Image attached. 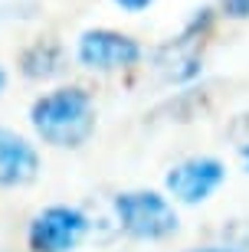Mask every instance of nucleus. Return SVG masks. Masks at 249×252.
Instances as JSON below:
<instances>
[{"label":"nucleus","mask_w":249,"mask_h":252,"mask_svg":"<svg viewBox=\"0 0 249 252\" xmlns=\"http://www.w3.org/2000/svg\"><path fill=\"white\" fill-rule=\"evenodd\" d=\"M30 125L53 148H82L95 131L92 95L79 85H63L39 95L30 108Z\"/></svg>","instance_id":"obj_1"},{"label":"nucleus","mask_w":249,"mask_h":252,"mask_svg":"<svg viewBox=\"0 0 249 252\" xmlns=\"http://www.w3.org/2000/svg\"><path fill=\"white\" fill-rule=\"evenodd\" d=\"M115 216L135 239H167L177 233V213L154 190H125L115 196Z\"/></svg>","instance_id":"obj_2"},{"label":"nucleus","mask_w":249,"mask_h":252,"mask_svg":"<svg viewBox=\"0 0 249 252\" xmlns=\"http://www.w3.org/2000/svg\"><path fill=\"white\" fill-rule=\"evenodd\" d=\"M89 233V220L75 206H46L27 229L30 252H72Z\"/></svg>","instance_id":"obj_3"},{"label":"nucleus","mask_w":249,"mask_h":252,"mask_svg":"<svg viewBox=\"0 0 249 252\" xmlns=\"http://www.w3.org/2000/svg\"><path fill=\"white\" fill-rule=\"evenodd\" d=\"M75 56L85 69L95 72H115V69H131L141 59V43L118 30H85L75 43Z\"/></svg>","instance_id":"obj_4"},{"label":"nucleus","mask_w":249,"mask_h":252,"mask_svg":"<svg viewBox=\"0 0 249 252\" xmlns=\"http://www.w3.org/2000/svg\"><path fill=\"white\" fill-rule=\"evenodd\" d=\"M226 180V167H223L216 158H190L184 164L167 170L164 177V187L171 196H177L180 203L194 206V203H203L210 200L220 184Z\"/></svg>","instance_id":"obj_5"},{"label":"nucleus","mask_w":249,"mask_h":252,"mask_svg":"<svg viewBox=\"0 0 249 252\" xmlns=\"http://www.w3.org/2000/svg\"><path fill=\"white\" fill-rule=\"evenodd\" d=\"M210 23V10H200V17L184 30V36L157 49V72L167 82H190L200 75V53H197V39Z\"/></svg>","instance_id":"obj_6"},{"label":"nucleus","mask_w":249,"mask_h":252,"mask_svg":"<svg viewBox=\"0 0 249 252\" xmlns=\"http://www.w3.org/2000/svg\"><path fill=\"white\" fill-rule=\"evenodd\" d=\"M39 177V154L23 134L0 128V187H27Z\"/></svg>","instance_id":"obj_7"},{"label":"nucleus","mask_w":249,"mask_h":252,"mask_svg":"<svg viewBox=\"0 0 249 252\" xmlns=\"http://www.w3.org/2000/svg\"><path fill=\"white\" fill-rule=\"evenodd\" d=\"M59 69H63V49L49 39H39L23 53V75H30V79H46Z\"/></svg>","instance_id":"obj_8"},{"label":"nucleus","mask_w":249,"mask_h":252,"mask_svg":"<svg viewBox=\"0 0 249 252\" xmlns=\"http://www.w3.org/2000/svg\"><path fill=\"white\" fill-rule=\"evenodd\" d=\"M223 13L233 20H246L249 17V0H223Z\"/></svg>","instance_id":"obj_9"},{"label":"nucleus","mask_w":249,"mask_h":252,"mask_svg":"<svg viewBox=\"0 0 249 252\" xmlns=\"http://www.w3.org/2000/svg\"><path fill=\"white\" fill-rule=\"evenodd\" d=\"M111 3H118V7L128 10V13H141V10H148L154 0H111Z\"/></svg>","instance_id":"obj_10"},{"label":"nucleus","mask_w":249,"mask_h":252,"mask_svg":"<svg viewBox=\"0 0 249 252\" xmlns=\"http://www.w3.org/2000/svg\"><path fill=\"white\" fill-rule=\"evenodd\" d=\"M190 252H249V243H236V246H203V249H190Z\"/></svg>","instance_id":"obj_11"},{"label":"nucleus","mask_w":249,"mask_h":252,"mask_svg":"<svg viewBox=\"0 0 249 252\" xmlns=\"http://www.w3.org/2000/svg\"><path fill=\"white\" fill-rule=\"evenodd\" d=\"M240 154H243V164H246V170H249V144H243Z\"/></svg>","instance_id":"obj_12"},{"label":"nucleus","mask_w":249,"mask_h":252,"mask_svg":"<svg viewBox=\"0 0 249 252\" xmlns=\"http://www.w3.org/2000/svg\"><path fill=\"white\" fill-rule=\"evenodd\" d=\"M3 85H7V72L0 69V92H3Z\"/></svg>","instance_id":"obj_13"}]
</instances>
